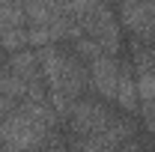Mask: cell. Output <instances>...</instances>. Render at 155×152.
I'll list each match as a JSON object with an SVG mask.
<instances>
[{"label":"cell","instance_id":"1","mask_svg":"<svg viewBox=\"0 0 155 152\" xmlns=\"http://www.w3.org/2000/svg\"><path fill=\"white\" fill-rule=\"evenodd\" d=\"M51 131H54L51 125L39 122L21 104L12 114L0 116V146L3 149H39V146H45V137Z\"/></svg>","mask_w":155,"mask_h":152},{"label":"cell","instance_id":"2","mask_svg":"<svg viewBox=\"0 0 155 152\" xmlns=\"http://www.w3.org/2000/svg\"><path fill=\"white\" fill-rule=\"evenodd\" d=\"M81 27H84V33L87 36H93L101 45V51L104 54H119V48H122V42H119V24H116V15L110 6H98L93 9L87 18H81Z\"/></svg>","mask_w":155,"mask_h":152},{"label":"cell","instance_id":"3","mask_svg":"<svg viewBox=\"0 0 155 152\" xmlns=\"http://www.w3.org/2000/svg\"><path fill=\"white\" fill-rule=\"evenodd\" d=\"M110 111L104 107V104H98L96 98H75V104H72V114H69V128L75 137H84V134H96L101 131L107 122H110Z\"/></svg>","mask_w":155,"mask_h":152},{"label":"cell","instance_id":"4","mask_svg":"<svg viewBox=\"0 0 155 152\" xmlns=\"http://www.w3.org/2000/svg\"><path fill=\"white\" fill-rule=\"evenodd\" d=\"M87 69H90V87H93V93L107 98V101H116V87H119L122 63L114 54H98V57L90 60Z\"/></svg>","mask_w":155,"mask_h":152},{"label":"cell","instance_id":"5","mask_svg":"<svg viewBox=\"0 0 155 152\" xmlns=\"http://www.w3.org/2000/svg\"><path fill=\"white\" fill-rule=\"evenodd\" d=\"M87 87H90V69L84 66V60L75 57V54H63L57 87H51V90H60V93L69 95V98H81V93Z\"/></svg>","mask_w":155,"mask_h":152},{"label":"cell","instance_id":"6","mask_svg":"<svg viewBox=\"0 0 155 152\" xmlns=\"http://www.w3.org/2000/svg\"><path fill=\"white\" fill-rule=\"evenodd\" d=\"M116 104H119L125 114L140 111L137 78H134V66H131V63H122V72H119V87H116Z\"/></svg>","mask_w":155,"mask_h":152},{"label":"cell","instance_id":"7","mask_svg":"<svg viewBox=\"0 0 155 152\" xmlns=\"http://www.w3.org/2000/svg\"><path fill=\"white\" fill-rule=\"evenodd\" d=\"M9 69H12L15 75H21L27 84H30V81H45V78H42V69H39L36 48H30V45L12 54V60H9Z\"/></svg>","mask_w":155,"mask_h":152},{"label":"cell","instance_id":"8","mask_svg":"<svg viewBox=\"0 0 155 152\" xmlns=\"http://www.w3.org/2000/svg\"><path fill=\"white\" fill-rule=\"evenodd\" d=\"M72 45H75V54H78L81 60H87V63H90L93 57H98V54H104V51H101V45H98L93 36H87V33H84L81 39H75Z\"/></svg>","mask_w":155,"mask_h":152}]
</instances>
